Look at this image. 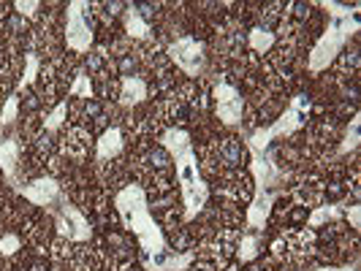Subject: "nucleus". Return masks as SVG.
<instances>
[{
    "mask_svg": "<svg viewBox=\"0 0 361 271\" xmlns=\"http://www.w3.org/2000/svg\"><path fill=\"white\" fill-rule=\"evenodd\" d=\"M161 146L171 155L174 171L180 179L182 201H185V220H196L199 212L207 206L209 198V187L201 177L199 158L193 152V141L182 127H169L161 136Z\"/></svg>",
    "mask_w": 361,
    "mask_h": 271,
    "instance_id": "f257e3e1",
    "label": "nucleus"
},
{
    "mask_svg": "<svg viewBox=\"0 0 361 271\" xmlns=\"http://www.w3.org/2000/svg\"><path fill=\"white\" fill-rule=\"evenodd\" d=\"M321 6L329 11V27L324 30V36L318 38V44L312 46V52H310V73L329 68L337 60V54L343 52L345 41L359 33V6L356 3L348 6V3L326 0Z\"/></svg>",
    "mask_w": 361,
    "mask_h": 271,
    "instance_id": "f03ea898",
    "label": "nucleus"
},
{
    "mask_svg": "<svg viewBox=\"0 0 361 271\" xmlns=\"http://www.w3.org/2000/svg\"><path fill=\"white\" fill-rule=\"evenodd\" d=\"M114 206H117V215L123 220L126 231L139 239L142 244V253H158L166 250V236H163L161 225L152 220L149 215V203L142 190V184H126L117 196H114Z\"/></svg>",
    "mask_w": 361,
    "mask_h": 271,
    "instance_id": "7ed1b4c3",
    "label": "nucleus"
},
{
    "mask_svg": "<svg viewBox=\"0 0 361 271\" xmlns=\"http://www.w3.org/2000/svg\"><path fill=\"white\" fill-rule=\"evenodd\" d=\"M310 120V95L305 92H299V95H293L290 98V106L267 127H258L253 136H250V152H264L267 146H271L274 139H290L296 130H302V127L307 125Z\"/></svg>",
    "mask_w": 361,
    "mask_h": 271,
    "instance_id": "20e7f679",
    "label": "nucleus"
},
{
    "mask_svg": "<svg viewBox=\"0 0 361 271\" xmlns=\"http://www.w3.org/2000/svg\"><path fill=\"white\" fill-rule=\"evenodd\" d=\"M92 6L85 0H71L66 8V44L71 52H90L92 46Z\"/></svg>",
    "mask_w": 361,
    "mask_h": 271,
    "instance_id": "39448f33",
    "label": "nucleus"
},
{
    "mask_svg": "<svg viewBox=\"0 0 361 271\" xmlns=\"http://www.w3.org/2000/svg\"><path fill=\"white\" fill-rule=\"evenodd\" d=\"M54 228L60 239H68V241H87L92 236L90 220L79 212V206H73L68 198L57 201V209H54Z\"/></svg>",
    "mask_w": 361,
    "mask_h": 271,
    "instance_id": "423d86ee",
    "label": "nucleus"
},
{
    "mask_svg": "<svg viewBox=\"0 0 361 271\" xmlns=\"http://www.w3.org/2000/svg\"><path fill=\"white\" fill-rule=\"evenodd\" d=\"M169 57L177 63L185 76H201L204 65H207V54H204V44L193 36H180L169 44Z\"/></svg>",
    "mask_w": 361,
    "mask_h": 271,
    "instance_id": "0eeeda50",
    "label": "nucleus"
},
{
    "mask_svg": "<svg viewBox=\"0 0 361 271\" xmlns=\"http://www.w3.org/2000/svg\"><path fill=\"white\" fill-rule=\"evenodd\" d=\"M215 111L217 117H220V122L228 127H236L242 122V106H245V101H242V95L231 87V84H226V82H220L215 84Z\"/></svg>",
    "mask_w": 361,
    "mask_h": 271,
    "instance_id": "6e6552de",
    "label": "nucleus"
},
{
    "mask_svg": "<svg viewBox=\"0 0 361 271\" xmlns=\"http://www.w3.org/2000/svg\"><path fill=\"white\" fill-rule=\"evenodd\" d=\"M19 155H22V141H19L17 133H8V136L0 133V171L8 179V184H14L17 190H22V182H19Z\"/></svg>",
    "mask_w": 361,
    "mask_h": 271,
    "instance_id": "1a4fd4ad",
    "label": "nucleus"
},
{
    "mask_svg": "<svg viewBox=\"0 0 361 271\" xmlns=\"http://www.w3.org/2000/svg\"><path fill=\"white\" fill-rule=\"evenodd\" d=\"M196 253H171L169 247L158 253H142V263L147 271H188Z\"/></svg>",
    "mask_w": 361,
    "mask_h": 271,
    "instance_id": "9d476101",
    "label": "nucleus"
},
{
    "mask_svg": "<svg viewBox=\"0 0 361 271\" xmlns=\"http://www.w3.org/2000/svg\"><path fill=\"white\" fill-rule=\"evenodd\" d=\"M22 196L25 201H30L33 206H54L57 201L63 198L60 196V184L52 179V177H41V179H33L27 182L25 187H22Z\"/></svg>",
    "mask_w": 361,
    "mask_h": 271,
    "instance_id": "9b49d317",
    "label": "nucleus"
},
{
    "mask_svg": "<svg viewBox=\"0 0 361 271\" xmlns=\"http://www.w3.org/2000/svg\"><path fill=\"white\" fill-rule=\"evenodd\" d=\"M277 201V193H269V190H255L253 203L247 209V228L250 231H264L267 228V220L271 215V203Z\"/></svg>",
    "mask_w": 361,
    "mask_h": 271,
    "instance_id": "f8f14e48",
    "label": "nucleus"
},
{
    "mask_svg": "<svg viewBox=\"0 0 361 271\" xmlns=\"http://www.w3.org/2000/svg\"><path fill=\"white\" fill-rule=\"evenodd\" d=\"M123 146H126L123 130H120L117 125L106 127V130L101 133V139L95 141V160H98V163H109V160H114V158H120Z\"/></svg>",
    "mask_w": 361,
    "mask_h": 271,
    "instance_id": "ddd939ff",
    "label": "nucleus"
},
{
    "mask_svg": "<svg viewBox=\"0 0 361 271\" xmlns=\"http://www.w3.org/2000/svg\"><path fill=\"white\" fill-rule=\"evenodd\" d=\"M283 241L288 247V258H310L312 247H315V234H312V228L283 231Z\"/></svg>",
    "mask_w": 361,
    "mask_h": 271,
    "instance_id": "4468645a",
    "label": "nucleus"
},
{
    "mask_svg": "<svg viewBox=\"0 0 361 271\" xmlns=\"http://www.w3.org/2000/svg\"><path fill=\"white\" fill-rule=\"evenodd\" d=\"M264 247H267L264 231H247V234L239 236L234 253H236V258H239L242 263H253L255 258L264 253Z\"/></svg>",
    "mask_w": 361,
    "mask_h": 271,
    "instance_id": "2eb2a0df",
    "label": "nucleus"
},
{
    "mask_svg": "<svg viewBox=\"0 0 361 271\" xmlns=\"http://www.w3.org/2000/svg\"><path fill=\"white\" fill-rule=\"evenodd\" d=\"M90 133L85 127H71L66 136H63V152L73 158V160H85V155L90 152Z\"/></svg>",
    "mask_w": 361,
    "mask_h": 271,
    "instance_id": "dca6fc26",
    "label": "nucleus"
},
{
    "mask_svg": "<svg viewBox=\"0 0 361 271\" xmlns=\"http://www.w3.org/2000/svg\"><path fill=\"white\" fill-rule=\"evenodd\" d=\"M220 193L231 201H247L250 198V193H253V187H250L247 174H242V171H231V174L223 179V184H220Z\"/></svg>",
    "mask_w": 361,
    "mask_h": 271,
    "instance_id": "f3484780",
    "label": "nucleus"
},
{
    "mask_svg": "<svg viewBox=\"0 0 361 271\" xmlns=\"http://www.w3.org/2000/svg\"><path fill=\"white\" fill-rule=\"evenodd\" d=\"M145 98H147L145 79H139V76H123V84H120V106L133 108V106H139Z\"/></svg>",
    "mask_w": 361,
    "mask_h": 271,
    "instance_id": "a211bd4d",
    "label": "nucleus"
},
{
    "mask_svg": "<svg viewBox=\"0 0 361 271\" xmlns=\"http://www.w3.org/2000/svg\"><path fill=\"white\" fill-rule=\"evenodd\" d=\"M242 158H245V146L239 144V139L226 136V139H220V141H217V160L223 163V165L236 168V165L242 163Z\"/></svg>",
    "mask_w": 361,
    "mask_h": 271,
    "instance_id": "6ab92c4d",
    "label": "nucleus"
},
{
    "mask_svg": "<svg viewBox=\"0 0 361 271\" xmlns=\"http://www.w3.org/2000/svg\"><path fill=\"white\" fill-rule=\"evenodd\" d=\"M128 11H126V33L130 38H139V41H147V38L152 36V27H149V22H147L139 11H136V6L133 3H128L126 6Z\"/></svg>",
    "mask_w": 361,
    "mask_h": 271,
    "instance_id": "aec40b11",
    "label": "nucleus"
},
{
    "mask_svg": "<svg viewBox=\"0 0 361 271\" xmlns=\"http://www.w3.org/2000/svg\"><path fill=\"white\" fill-rule=\"evenodd\" d=\"M293 198L299 201V203H305V206H318L321 198H324V184L318 179H305L302 184H296V190H293Z\"/></svg>",
    "mask_w": 361,
    "mask_h": 271,
    "instance_id": "412c9836",
    "label": "nucleus"
},
{
    "mask_svg": "<svg viewBox=\"0 0 361 271\" xmlns=\"http://www.w3.org/2000/svg\"><path fill=\"white\" fill-rule=\"evenodd\" d=\"M343 217V206L340 203H318L312 209V215L307 217V228H321L331 220H340Z\"/></svg>",
    "mask_w": 361,
    "mask_h": 271,
    "instance_id": "4be33fe9",
    "label": "nucleus"
},
{
    "mask_svg": "<svg viewBox=\"0 0 361 271\" xmlns=\"http://www.w3.org/2000/svg\"><path fill=\"white\" fill-rule=\"evenodd\" d=\"M247 44L255 54H269V49L277 44V33H271L269 27H253L247 33Z\"/></svg>",
    "mask_w": 361,
    "mask_h": 271,
    "instance_id": "5701e85b",
    "label": "nucleus"
},
{
    "mask_svg": "<svg viewBox=\"0 0 361 271\" xmlns=\"http://www.w3.org/2000/svg\"><path fill=\"white\" fill-rule=\"evenodd\" d=\"M68 95L71 98H79V101H92V82H90V73L85 68L73 71V79L68 84Z\"/></svg>",
    "mask_w": 361,
    "mask_h": 271,
    "instance_id": "b1692460",
    "label": "nucleus"
},
{
    "mask_svg": "<svg viewBox=\"0 0 361 271\" xmlns=\"http://www.w3.org/2000/svg\"><path fill=\"white\" fill-rule=\"evenodd\" d=\"M38 68H41V63H38V54L36 52H25V71L19 76V90H25V87H30V84H36L38 79Z\"/></svg>",
    "mask_w": 361,
    "mask_h": 271,
    "instance_id": "393cba45",
    "label": "nucleus"
},
{
    "mask_svg": "<svg viewBox=\"0 0 361 271\" xmlns=\"http://www.w3.org/2000/svg\"><path fill=\"white\" fill-rule=\"evenodd\" d=\"M66 117H68V101H63V103H57V106L52 108V114L44 120V133H49V136H54L60 127H63V122H66Z\"/></svg>",
    "mask_w": 361,
    "mask_h": 271,
    "instance_id": "a878e982",
    "label": "nucleus"
},
{
    "mask_svg": "<svg viewBox=\"0 0 361 271\" xmlns=\"http://www.w3.org/2000/svg\"><path fill=\"white\" fill-rule=\"evenodd\" d=\"M71 263L76 271H95V266H98V260H95L90 247H76L71 253Z\"/></svg>",
    "mask_w": 361,
    "mask_h": 271,
    "instance_id": "bb28decb",
    "label": "nucleus"
},
{
    "mask_svg": "<svg viewBox=\"0 0 361 271\" xmlns=\"http://www.w3.org/2000/svg\"><path fill=\"white\" fill-rule=\"evenodd\" d=\"M17 114H19V95L11 92L8 101H6V106H3V111H0V127H14Z\"/></svg>",
    "mask_w": 361,
    "mask_h": 271,
    "instance_id": "cd10ccee",
    "label": "nucleus"
},
{
    "mask_svg": "<svg viewBox=\"0 0 361 271\" xmlns=\"http://www.w3.org/2000/svg\"><path fill=\"white\" fill-rule=\"evenodd\" d=\"M359 114H353V120H350V127H348V133H345V141L340 146V152H350V149H356L359 146Z\"/></svg>",
    "mask_w": 361,
    "mask_h": 271,
    "instance_id": "c85d7f7f",
    "label": "nucleus"
},
{
    "mask_svg": "<svg viewBox=\"0 0 361 271\" xmlns=\"http://www.w3.org/2000/svg\"><path fill=\"white\" fill-rule=\"evenodd\" d=\"M17 250H19V236L17 234L0 236V255L11 258V255H17Z\"/></svg>",
    "mask_w": 361,
    "mask_h": 271,
    "instance_id": "c756f323",
    "label": "nucleus"
},
{
    "mask_svg": "<svg viewBox=\"0 0 361 271\" xmlns=\"http://www.w3.org/2000/svg\"><path fill=\"white\" fill-rule=\"evenodd\" d=\"M109 54L106 49H95V52H90V63H87V68H90L92 73H101L104 71V65H106Z\"/></svg>",
    "mask_w": 361,
    "mask_h": 271,
    "instance_id": "7c9ffc66",
    "label": "nucleus"
},
{
    "mask_svg": "<svg viewBox=\"0 0 361 271\" xmlns=\"http://www.w3.org/2000/svg\"><path fill=\"white\" fill-rule=\"evenodd\" d=\"M14 8L19 11V17L33 19L36 17V11L41 8V3H38V0H27V3H25V0H19V3H14Z\"/></svg>",
    "mask_w": 361,
    "mask_h": 271,
    "instance_id": "2f4dec72",
    "label": "nucleus"
},
{
    "mask_svg": "<svg viewBox=\"0 0 361 271\" xmlns=\"http://www.w3.org/2000/svg\"><path fill=\"white\" fill-rule=\"evenodd\" d=\"M348 220H350V228H356V231H359V225H361V209H359V203H353V206L348 209Z\"/></svg>",
    "mask_w": 361,
    "mask_h": 271,
    "instance_id": "473e14b6",
    "label": "nucleus"
},
{
    "mask_svg": "<svg viewBox=\"0 0 361 271\" xmlns=\"http://www.w3.org/2000/svg\"><path fill=\"white\" fill-rule=\"evenodd\" d=\"M315 271H356V266H345V269H334V266H321Z\"/></svg>",
    "mask_w": 361,
    "mask_h": 271,
    "instance_id": "72a5a7b5",
    "label": "nucleus"
},
{
    "mask_svg": "<svg viewBox=\"0 0 361 271\" xmlns=\"http://www.w3.org/2000/svg\"><path fill=\"white\" fill-rule=\"evenodd\" d=\"M193 271H215V266H212V263H199Z\"/></svg>",
    "mask_w": 361,
    "mask_h": 271,
    "instance_id": "f704fd0d",
    "label": "nucleus"
},
{
    "mask_svg": "<svg viewBox=\"0 0 361 271\" xmlns=\"http://www.w3.org/2000/svg\"><path fill=\"white\" fill-rule=\"evenodd\" d=\"M247 271H269V263H267V266H264V263H261V266H250Z\"/></svg>",
    "mask_w": 361,
    "mask_h": 271,
    "instance_id": "c9c22d12",
    "label": "nucleus"
}]
</instances>
